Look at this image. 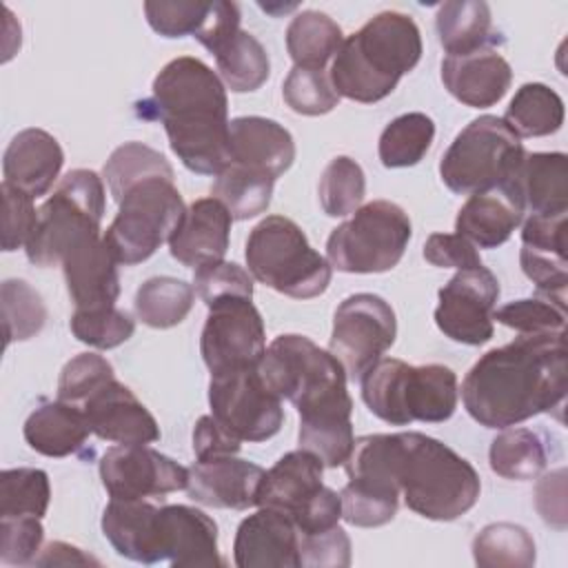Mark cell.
<instances>
[{"label":"cell","mask_w":568,"mask_h":568,"mask_svg":"<svg viewBox=\"0 0 568 568\" xmlns=\"http://www.w3.org/2000/svg\"><path fill=\"white\" fill-rule=\"evenodd\" d=\"M231 222V213L213 195L191 202L180 226L169 240L173 260L193 271L222 262L229 251Z\"/></svg>","instance_id":"603a6c76"},{"label":"cell","mask_w":568,"mask_h":568,"mask_svg":"<svg viewBox=\"0 0 568 568\" xmlns=\"http://www.w3.org/2000/svg\"><path fill=\"white\" fill-rule=\"evenodd\" d=\"M64 151L44 129H22L11 138L2 158L4 184L38 200L47 195L60 178Z\"/></svg>","instance_id":"d4e9b609"},{"label":"cell","mask_w":568,"mask_h":568,"mask_svg":"<svg viewBox=\"0 0 568 568\" xmlns=\"http://www.w3.org/2000/svg\"><path fill=\"white\" fill-rule=\"evenodd\" d=\"M91 433L111 444H153L160 426L135 393L115 377L98 388L82 406Z\"/></svg>","instance_id":"ac0fdd59"},{"label":"cell","mask_w":568,"mask_h":568,"mask_svg":"<svg viewBox=\"0 0 568 568\" xmlns=\"http://www.w3.org/2000/svg\"><path fill=\"white\" fill-rule=\"evenodd\" d=\"M229 164H242L277 180L295 160L288 129L262 115H242L229 122Z\"/></svg>","instance_id":"484cf974"},{"label":"cell","mask_w":568,"mask_h":568,"mask_svg":"<svg viewBox=\"0 0 568 568\" xmlns=\"http://www.w3.org/2000/svg\"><path fill=\"white\" fill-rule=\"evenodd\" d=\"M275 180L266 173L229 164L215 175L211 195L220 200L233 220H251L264 213L273 197Z\"/></svg>","instance_id":"f35d334b"},{"label":"cell","mask_w":568,"mask_h":568,"mask_svg":"<svg viewBox=\"0 0 568 568\" xmlns=\"http://www.w3.org/2000/svg\"><path fill=\"white\" fill-rule=\"evenodd\" d=\"M395 337L397 317L393 306L375 293H353L335 308L328 351L339 359L346 377L359 382L395 344Z\"/></svg>","instance_id":"4fadbf2b"},{"label":"cell","mask_w":568,"mask_h":568,"mask_svg":"<svg viewBox=\"0 0 568 568\" xmlns=\"http://www.w3.org/2000/svg\"><path fill=\"white\" fill-rule=\"evenodd\" d=\"M510 184L528 215L568 213L566 153H526Z\"/></svg>","instance_id":"1f68e13d"},{"label":"cell","mask_w":568,"mask_h":568,"mask_svg":"<svg viewBox=\"0 0 568 568\" xmlns=\"http://www.w3.org/2000/svg\"><path fill=\"white\" fill-rule=\"evenodd\" d=\"M242 442L231 435L213 415H202L193 428V453L197 462L237 455Z\"/></svg>","instance_id":"91938a15"},{"label":"cell","mask_w":568,"mask_h":568,"mask_svg":"<svg viewBox=\"0 0 568 568\" xmlns=\"http://www.w3.org/2000/svg\"><path fill=\"white\" fill-rule=\"evenodd\" d=\"M213 55L220 80L233 93L257 91L271 75V60L264 44L244 29L229 38Z\"/></svg>","instance_id":"d590c367"},{"label":"cell","mask_w":568,"mask_h":568,"mask_svg":"<svg viewBox=\"0 0 568 568\" xmlns=\"http://www.w3.org/2000/svg\"><path fill=\"white\" fill-rule=\"evenodd\" d=\"M44 528L40 517H0V561L33 566L42 550Z\"/></svg>","instance_id":"f5cc1de1"},{"label":"cell","mask_w":568,"mask_h":568,"mask_svg":"<svg viewBox=\"0 0 568 568\" xmlns=\"http://www.w3.org/2000/svg\"><path fill=\"white\" fill-rule=\"evenodd\" d=\"M504 122L519 138H544L557 133L564 124V100L548 84L526 82L515 91L504 113Z\"/></svg>","instance_id":"8d00e7d4"},{"label":"cell","mask_w":568,"mask_h":568,"mask_svg":"<svg viewBox=\"0 0 568 568\" xmlns=\"http://www.w3.org/2000/svg\"><path fill=\"white\" fill-rule=\"evenodd\" d=\"M351 415L353 399L348 390L300 410V448L313 453L328 468L344 466L355 444Z\"/></svg>","instance_id":"83f0119b"},{"label":"cell","mask_w":568,"mask_h":568,"mask_svg":"<svg viewBox=\"0 0 568 568\" xmlns=\"http://www.w3.org/2000/svg\"><path fill=\"white\" fill-rule=\"evenodd\" d=\"M300 566L346 568L351 566V539L342 526L317 535H297Z\"/></svg>","instance_id":"11a10c76"},{"label":"cell","mask_w":568,"mask_h":568,"mask_svg":"<svg viewBox=\"0 0 568 568\" xmlns=\"http://www.w3.org/2000/svg\"><path fill=\"white\" fill-rule=\"evenodd\" d=\"M60 266L75 308L115 306L120 297L118 262L100 233L84 235L71 244Z\"/></svg>","instance_id":"d6986e66"},{"label":"cell","mask_w":568,"mask_h":568,"mask_svg":"<svg viewBox=\"0 0 568 568\" xmlns=\"http://www.w3.org/2000/svg\"><path fill=\"white\" fill-rule=\"evenodd\" d=\"M51 501L49 475L20 466L0 473V517H44Z\"/></svg>","instance_id":"7bdbcfd3"},{"label":"cell","mask_w":568,"mask_h":568,"mask_svg":"<svg viewBox=\"0 0 568 568\" xmlns=\"http://www.w3.org/2000/svg\"><path fill=\"white\" fill-rule=\"evenodd\" d=\"M266 470L235 455L195 462L189 468L186 493L209 508L246 510L257 506V493Z\"/></svg>","instance_id":"ffe728a7"},{"label":"cell","mask_w":568,"mask_h":568,"mask_svg":"<svg viewBox=\"0 0 568 568\" xmlns=\"http://www.w3.org/2000/svg\"><path fill=\"white\" fill-rule=\"evenodd\" d=\"M257 371L264 384L297 410L346 390V371L339 359L297 333L277 335L264 351Z\"/></svg>","instance_id":"8fae6325"},{"label":"cell","mask_w":568,"mask_h":568,"mask_svg":"<svg viewBox=\"0 0 568 568\" xmlns=\"http://www.w3.org/2000/svg\"><path fill=\"white\" fill-rule=\"evenodd\" d=\"M535 506L541 519L557 528L564 530L568 524V513H566V468H557L546 473L537 486H535Z\"/></svg>","instance_id":"680465c9"},{"label":"cell","mask_w":568,"mask_h":568,"mask_svg":"<svg viewBox=\"0 0 568 568\" xmlns=\"http://www.w3.org/2000/svg\"><path fill=\"white\" fill-rule=\"evenodd\" d=\"M193 288L211 308L222 302L253 300V275L235 262H215L195 268Z\"/></svg>","instance_id":"f907efd6"},{"label":"cell","mask_w":568,"mask_h":568,"mask_svg":"<svg viewBox=\"0 0 568 568\" xmlns=\"http://www.w3.org/2000/svg\"><path fill=\"white\" fill-rule=\"evenodd\" d=\"M286 106L300 115H324L339 104V95L331 84L326 69L293 67L282 84Z\"/></svg>","instance_id":"7dc6e473"},{"label":"cell","mask_w":568,"mask_h":568,"mask_svg":"<svg viewBox=\"0 0 568 568\" xmlns=\"http://www.w3.org/2000/svg\"><path fill=\"white\" fill-rule=\"evenodd\" d=\"M435 140V122L422 113L410 111L390 120L377 142L379 162L386 169H406L424 160Z\"/></svg>","instance_id":"ab89813d"},{"label":"cell","mask_w":568,"mask_h":568,"mask_svg":"<svg viewBox=\"0 0 568 568\" xmlns=\"http://www.w3.org/2000/svg\"><path fill=\"white\" fill-rule=\"evenodd\" d=\"M193 302V284L171 275H158L138 286L133 308L142 324L151 328H173L186 320Z\"/></svg>","instance_id":"74e56055"},{"label":"cell","mask_w":568,"mask_h":568,"mask_svg":"<svg viewBox=\"0 0 568 568\" xmlns=\"http://www.w3.org/2000/svg\"><path fill=\"white\" fill-rule=\"evenodd\" d=\"M84 564H100V561L87 555L82 548L71 546L67 541L47 544L33 561V566H84Z\"/></svg>","instance_id":"94428289"},{"label":"cell","mask_w":568,"mask_h":568,"mask_svg":"<svg viewBox=\"0 0 568 568\" xmlns=\"http://www.w3.org/2000/svg\"><path fill=\"white\" fill-rule=\"evenodd\" d=\"M435 29L448 55H468L479 49H495V44L504 42L493 29L490 7L484 0H448L439 4Z\"/></svg>","instance_id":"d6a6232c"},{"label":"cell","mask_w":568,"mask_h":568,"mask_svg":"<svg viewBox=\"0 0 568 568\" xmlns=\"http://www.w3.org/2000/svg\"><path fill=\"white\" fill-rule=\"evenodd\" d=\"M317 195L322 211L328 217H346L355 213L366 195V175L362 166L348 155L333 158L322 171Z\"/></svg>","instance_id":"f6af8a7d"},{"label":"cell","mask_w":568,"mask_h":568,"mask_svg":"<svg viewBox=\"0 0 568 568\" xmlns=\"http://www.w3.org/2000/svg\"><path fill=\"white\" fill-rule=\"evenodd\" d=\"M442 82L446 91L466 106H495L510 89L513 69L493 47L468 55H446L442 60Z\"/></svg>","instance_id":"cb8c5ba5"},{"label":"cell","mask_w":568,"mask_h":568,"mask_svg":"<svg viewBox=\"0 0 568 568\" xmlns=\"http://www.w3.org/2000/svg\"><path fill=\"white\" fill-rule=\"evenodd\" d=\"M524 204L510 182L484 193H473L455 217V233L475 248H497L524 222Z\"/></svg>","instance_id":"4316f807"},{"label":"cell","mask_w":568,"mask_h":568,"mask_svg":"<svg viewBox=\"0 0 568 568\" xmlns=\"http://www.w3.org/2000/svg\"><path fill=\"white\" fill-rule=\"evenodd\" d=\"M493 320L517 331L519 335L566 333V306L541 295L508 302L495 308Z\"/></svg>","instance_id":"c3c4849f"},{"label":"cell","mask_w":568,"mask_h":568,"mask_svg":"<svg viewBox=\"0 0 568 568\" xmlns=\"http://www.w3.org/2000/svg\"><path fill=\"white\" fill-rule=\"evenodd\" d=\"M566 390V333L519 335L470 366L462 382V402L479 426L501 430L561 410Z\"/></svg>","instance_id":"6da1fadb"},{"label":"cell","mask_w":568,"mask_h":568,"mask_svg":"<svg viewBox=\"0 0 568 568\" xmlns=\"http://www.w3.org/2000/svg\"><path fill=\"white\" fill-rule=\"evenodd\" d=\"M348 484L342 488V519L357 528H377L397 515L399 488L390 473L388 433L362 435L344 464Z\"/></svg>","instance_id":"7c38bea8"},{"label":"cell","mask_w":568,"mask_h":568,"mask_svg":"<svg viewBox=\"0 0 568 568\" xmlns=\"http://www.w3.org/2000/svg\"><path fill=\"white\" fill-rule=\"evenodd\" d=\"M473 559L481 568H530L537 559V548L524 526L495 521L475 535Z\"/></svg>","instance_id":"60d3db41"},{"label":"cell","mask_w":568,"mask_h":568,"mask_svg":"<svg viewBox=\"0 0 568 568\" xmlns=\"http://www.w3.org/2000/svg\"><path fill=\"white\" fill-rule=\"evenodd\" d=\"M104 217V182L91 169L69 171L38 209L33 233L24 246L31 264L58 266L80 237L100 233Z\"/></svg>","instance_id":"ba28073f"},{"label":"cell","mask_w":568,"mask_h":568,"mask_svg":"<svg viewBox=\"0 0 568 568\" xmlns=\"http://www.w3.org/2000/svg\"><path fill=\"white\" fill-rule=\"evenodd\" d=\"M264 351V320L253 300H233L209 308L200 335V353L211 375L257 366Z\"/></svg>","instance_id":"2e32d148"},{"label":"cell","mask_w":568,"mask_h":568,"mask_svg":"<svg viewBox=\"0 0 568 568\" xmlns=\"http://www.w3.org/2000/svg\"><path fill=\"white\" fill-rule=\"evenodd\" d=\"M488 464L504 479L528 481L544 473L548 448L537 430L508 426L490 442Z\"/></svg>","instance_id":"e575fe53"},{"label":"cell","mask_w":568,"mask_h":568,"mask_svg":"<svg viewBox=\"0 0 568 568\" xmlns=\"http://www.w3.org/2000/svg\"><path fill=\"white\" fill-rule=\"evenodd\" d=\"M2 193V251L11 253L18 251L20 246H27L38 211L33 206V197L27 193L9 186L2 182L0 186Z\"/></svg>","instance_id":"db71d44e"},{"label":"cell","mask_w":568,"mask_h":568,"mask_svg":"<svg viewBox=\"0 0 568 568\" xmlns=\"http://www.w3.org/2000/svg\"><path fill=\"white\" fill-rule=\"evenodd\" d=\"M390 473L404 504L424 519L455 521L479 499L475 466L424 433H388Z\"/></svg>","instance_id":"3957f363"},{"label":"cell","mask_w":568,"mask_h":568,"mask_svg":"<svg viewBox=\"0 0 568 568\" xmlns=\"http://www.w3.org/2000/svg\"><path fill=\"white\" fill-rule=\"evenodd\" d=\"M22 435L29 448L44 457H69L84 448L91 426L80 406L55 399L31 410Z\"/></svg>","instance_id":"4dcf8cb0"},{"label":"cell","mask_w":568,"mask_h":568,"mask_svg":"<svg viewBox=\"0 0 568 568\" xmlns=\"http://www.w3.org/2000/svg\"><path fill=\"white\" fill-rule=\"evenodd\" d=\"M138 115L160 120L171 151L193 173L217 175L229 158V98L220 75L200 58L180 55L153 78Z\"/></svg>","instance_id":"7a4b0ae2"},{"label":"cell","mask_w":568,"mask_h":568,"mask_svg":"<svg viewBox=\"0 0 568 568\" xmlns=\"http://www.w3.org/2000/svg\"><path fill=\"white\" fill-rule=\"evenodd\" d=\"M115 377L113 366L98 353H80L71 357L58 377V399L82 406L98 388Z\"/></svg>","instance_id":"816d5d0a"},{"label":"cell","mask_w":568,"mask_h":568,"mask_svg":"<svg viewBox=\"0 0 568 568\" xmlns=\"http://www.w3.org/2000/svg\"><path fill=\"white\" fill-rule=\"evenodd\" d=\"M322 470L324 464L304 448L282 455L262 479L257 506L273 508L293 521L324 488Z\"/></svg>","instance_id":"f546056e"},{"label":"cell","mask_w":568,"mask_h":568,"mask_svg":"<svg viewBox=\"0 0 568 568\" xmlns=\"http://www.w3.org/2000/svg\"><path fill=\"white\" fill-rule=\"evenodd\" d=\"M424 44L417 22L402 11H382L344 38L331 60V84L339 98L373 104L388 98L410 73Z\"/></svg>","instance_id":"277c9868"},{"label":"cell","mask_w":568,"mask_h":568,"mask_svg":"<svg viewBox=\"0 0 568 568\" xmlns=\"http://www.w3.org/2000/svg\"><path fill=\"white\" fill-rule=\"evenodd\" d=\"M344 42L342 27L326 13L300 11L286 27V51L295 67L324 69Z\"/></svg>","instance_id":"836d02e7"},{"label":"cell","mask_w":568,"mask_h":568,"mask_svg":"<svg viewBox=\"0 0 568 568\" xmlns=\"http://www.w3.org/2000/svg\"><path fill=\"white\" fill-rule=\"evenodd\" d=\"M211 4L200 0H146L144 16L149 27L162 38H195L209 20Z\"/></svg>","instance_id":"681fc988"},{"label":"cell","mask_w":568,"mask_h":568,"mask_svg":"<svg viewBox=\"0 0 568 568\" xmlns=\"http://www.w3.org/2000/svg\"><path fill=\"white\" fill-rule=\"evenodd\" d=\"M246 266L260 284L293 297L322 295L333 277V266L317 253L306 233L284 215H266L253 226L244 248Z\"/></svg>","instance_id":"8992f818"},{"label":"cell","mask_w":568,"mask_h":568,"mask_svg":"<svg viewBox=\"0 0 568 568\" xmlns=\"http://www.w3.org/2000/svg\"><path fill=\"white\" fill-rule=\"evenodd\" d=\"M160 550L173 568L224 564L217 550V524L204 510L184 504L160 506Z\"/></svg>","instance_id":"44dd1931"},{"label":"cell","mask_w":568,"mask_h":568,"mask_svg":"<svg viewBox=\"0 0 568 568\" xmlns=\"http://www.w3.org/2000/svg\"><path fill=\"white\" fill-rule=\"evenodd\" d=\"M149 178H175V175L169 160L160 151L142 142L120 144L102 166V180L106 182L109 193L115 202L133 184Z\"/></svg>","instance_id":"b9f144b4"},{"label":"cell","mask_w":568,"mask_h":568,"mask_svg":"<svg viewBox=\"0 0 568 568\" xmlns=\"http://www.w3.org/2000/svg\"><path fill=\"white\" fill-rule=\"evenodd\" d=\"M526 149L521 138L497 115H479L468 122L439 160L442 182L457 195L484 193L510 182Z\"/></svg>","instance_id":"52a82bcc"},{"label":"cell","mask_w":568,"mask_h":568,"mask_svg":"<svg viewBox=\"0 0 568 568\" xmlns=\"http://www.w3.org/2000/svg\"><path fill=\"white\" fill-rule=\"evenodd\" d=\"M424 257L439 268H475L481 266L477 248L459 233H433L424 244Z\"/></svg>","instance_id":"9f6ffc18"},{"label":"cell","mask_w":568,"mask_h":568,"mask_svg":"<svg viewBox=\"0 0 568 568\" xmlns=\"http://www.w3.org/2000/svg\"><path fill=\"white\" fill-rule=\"evenodd\" d=\"M69 328L78 342L109 351L133 337L135 322L126 311L118 306L75 308L69 320Z\"/></svg>","instance_id":"bcb514c9"},{"label":"cell","mask_w":568,"mask_h":568,"mask_svg":"<svg viewBox=\"0 0 568 568\" xmlns=\"http://www.w3.org/2000/svg\"><path fill=\"white\" fill-rule=\"evenodd\" d=\"M184 213L173 178L142 180L118 200V215L102 235L104 244L118 264H140L171 240Z\"/></svg>","instance_id":"9c48e42d"},{"label":"cell","mask_w":568,"mask_h":568,"mask_svg":"<svg viewBox=\"0 0 568 568\" xmlns=\"http://www.w3.org/2000/svg\"><path fill=\"white\" fill-rule=\"evenodd\" d=\"M211 415L240 442H266L284 424L282 397L262 379L257 366L211 375Z\"/></svg>","instance_id":"5bb4252c"},{"label":"cell","mask_w":568,"mask_h":568,"mask_svg":"<svg viewBox=\"0 0 568 568\" xmlns=\"http://www.w3.org/2000/svg\"><path fill=\"white\" fill-rule=\"evenodd\" d=\"M102 535L120 557L138 564H158L160 550V506L146 499H111L102 513Z\"/></svg>","instance_id":"f1b7e54d"},{"label":"cell","mask_w":568,"mask_h":568,"mask_svg":"<svg viewBox=\"0 0 568 568\" xmlns=\"http://www.w3.org/2000/svg\"><path fill=\"white\" fill-rule=\"evenodd\" d=\"M566 217L568 213L528 215L521 226V246L566 255Z\"/></svg>","instance_id":"6f0895ef"},{"label":"cell","mask_w":568,"mask_h":568,"mask_svg":"<svg viewBox=\"0 0 568 568\" xmlns=\"http://www.w3.org/2000/svg\"><path fill=\"white\" fill-rule=\"evenodd\" d=\"M410 235V217L399 204L373 200L331 231L326 260L342 273H386L404 257Z\"/></svg>","instance_id":"30bf717a"},{"label":"cell","mask_w":568,"mask_h":568,"mask_svg":"<svg viewBox=\"0 0 568 568\" xmlns=\"http://www.w3.org/2000/svg\"><path fill=\"white\" fill-rule=\"evenodd\" d=\"M359 384L368 410L393 426L446 422L459 399L457 375L444 364L410 366L395 357H382Z\"/></svg>","instance_id":"5b68a950"},{"label":"cell","mask_w":568,"mask_h":568,"mask_svg":"<svg viewBox=\"0 0 568 568\" xmlns=\"http://www.w3.org/2000/svg\"><path fill=\"white\" fill-rule=\"evenodd\" d=\"M100 479L111 499H146L186 490L189 468L149 444H118L102 455Z\"/></svg>","instance_id":"e0dca14e"},{"label":"cell","mask_w":568,"mask_h":568,"mask_svg":"<svg viewBox=\"0 0 568 568\" xmlns=\"http://www.w3.org/2000/svg\"><path fill=\"white\" fill-rule=\"evenodd\" d=\"M233 561L237 568H300L295 524L273 508L244 517L233 539Z\"/></svg>","instance_id":"7402d4cb"},{"label":"cell","mask_w":568,"mask_h":568,"mask_svg":"<svg viewBox=\"0 0 568 568\" xmlns=\"http://www.w3.org/2000/svg\"><path fill=\"white\" fill-rule=\"evenodd\" d=\"M435 324L457 344L479 346L493 333V313L499 300V280L490 268L475 266L457 271L437 293Z\"/></svg>","instance_id":"9a60e30c"},{"label":"cell","mask_w":568,"mask_h":568,"mask_svg":"<svg viewBox=\"0 0 568 568\" xmlns=\"http://www.w3.org/2000/svg\"><path fill=\"white\" fill-rule=\"evenodd\" d=\"M4 344L36 337L47 322L42 295L24 280H4L0 286Z\"/></svg>","instance_id":"ee69618b"}]
</instances>
